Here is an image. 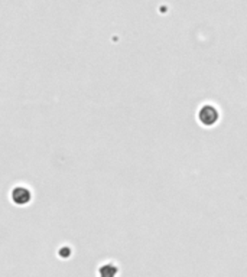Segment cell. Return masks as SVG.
I'll list each match as a JSON object with an SVG mask.
<instances>
[{
  "label": "cell",
  "instance_id": "obj_1",
  "mask_svg": "<svg viewBox=\"0 0 247 277\" xmlns=\"http://www.w3.org/2000/svg\"><path fill=\"white\" fill-rule=\"evenodd\" d=\"M198 120L204 127H213L220 120V111L213 104H204L198 111Z\"/></svg>",
  "mask_w": 247,
  "mask_h": 277
},
{
  "label": "cell",
  "instance_id": "obj_2",
  "mask_svg": "<svg viewBox=\"0 0 247 277\" xmlns=\"http://www.w3.org/2000/svg\"><path fill=\"white\" fill-rule=\"evenodd\" d=\"M10 199L13 201L15 205L25 207V205H28V204L31 202L32 193H31V191H29L26 186L19 185V186H15V188L12 189V192H10Z\"/></svg>",
  "mask_w": 247,
  "mask_h": 277
},
{
  "label": "cell",
  "instance_id": "obj_3",
  "mask_svg": "<svg viewBox=\"0 0 247 277\" xmlns=\"http://www.w3.org/2000/svg\"><path fill=\"white\" fill-rule=\"evenodd\" d=\"M117 266L113 263H104L98 269V277H116L117 276Z\"/></svg>",
  "mask_w": 247,
  "mask_h": 277
}]
</instances>
